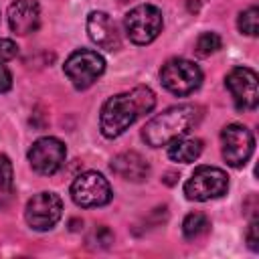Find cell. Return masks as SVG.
Here are the masks:
<instances>
[{"mask_svg": "<svg viewBox=\"0 0 259 259\" xmlns=\"http://www.w3.org/2000/svg\"><path fill=\"white\" fill-rule=\"evenodd\" d=\"M200 117H202V111L198 105H192V103L174 105V107L162 111L160 115L152 117L144 125L142 138L152 148L168 146L172 140L182 138L188 132H192L198 125Z\"/></svg>", "mask_w": 259, "mask_h": 259, "instance_id": "obj_2", "label": "cell"}, {"mask_svg": "<svg viewBox=\"0 0 259 259\" xmlns=\"http://www.w3.org/2000/svg\"><path fill=\"white\" fill-rule=\"evenodd\" d=\"M229 188V176L214 166H198L192 176L186 180L184 184V194L190 200H210V198H219L227 192Z\"/></svg>", "mask_w": 259, "mask_h": 259, "instance_id": "obj_6", "label": "cell"}, {"mask_svg": "<svg viewBox=\"0 0 259 259\" xmlns=\"http://www.w3.org/2000/svg\"><path fill=\"white\" fill-rule=\"evenodd\" d=\"M113 192L109 182L99 174V172H83L79 174L73 184H71V198L75 204L83 208H93V206H103L111 200Z\"/></svg>", "mask_w": 259, "mask_h": 259, "instance_id": "obj_7", "label": "cell"}, {"mask_svg": "<svg viewBox=\"0 0 259 259\" xmlns=\"http://www.w3.org/2000/svg\"><path fill=\"white\" fill-rule=\"evenodd\" d=\"M202 2H204V0H188V8L196 12V10L200 8V4H202Z\"/></svg>", "mask_w": 259, "mask_h": 259, "instance_id": "obj_24", "label": "cell"}, {"mask_svg": "<svg viewBox=\"0 0 259 259\" xmlns=\"http://www.w3.org/2000/svg\"><path fill=\"white\" fill-rule=\"evenodd\" d=\"M40 6L36 0H14L8 8V24L16 34H30L38 28Z\"/></svg>", "mask_w": 259, "mask_h": 259, "instance_id": "obj_13", "label": "cell"}, {"mask_svg": "<svg viewBox=\"0 0 259 259\" xmlns=\"http://www.w3.org/2000/svg\"><path fill=\"white\" fill-rule=\"evenodd\" d=\"M65 158H67L65 144L51 136L36 140L28 150V162L32 170L42 176H51L57 170H61V166L65 164Z\"/></svg>", "mask_w": 259, "mask_h": 259, "instance_id": "obj_10", "label": "cell"}, {"mask_svg": "<svg viewBox=\"0 0 259 259\" xmlns=\"http://www.w3.org/2000/svg\"><path fill=\"white\" fill-rule=\"evenodd\" d=\"M18 55V47L10 38H0V63H6Z\"/></svg>", "mask_w": 259, "mask_h": 259, "instance_id": "obj_21", "label": "cell"}, {"mask_svg": "<svg viewBox=\"0 0 259 259\" xmlns=\"http://www.w3.org/2000/svg\"><path fill=\"white\" fill-rule=\"evenodd\" d=\"M12 87V75L4 63H0V93L8 91Z\"/></svg>", "mask_w": 259, "mask_h": 259, "instance_id": "obj_23", "label": "cell"}, {"mask_svg": "<svg viewBox=\"0 0 259 259\" xmlns=\"http://www.w3.org/2000/svg\"><path fill=\"white\" fill-rule=\"evenodd\" d=\"M162 12L152 4H140L123 18L125 34L136 45H150L162 32Z\"/></svg>", "mask_w": 259, "mask_h": 259, "instance_id": "obj_4", "label": "cell"}, {"mask_svg": "<svg viewBox=\"0 0 259 259\" xmlns=\"http://www.w3.org/2000/svg\"><path fill=\"white\" fill-rule=\"evenodd\" d=\"M247 243H249V249L251 251H257L259 249V237H257V221L253 219L249 229H247Z\"/></svg>", "mask_w": 259, "mask_h": 259, "instance_id": "obj_22", "label": "cell"}, {"mask_svg": "<svg viewBox=\"0 0 259 259\" xmlns=\"http://www.w3.org/2000/svg\"><path fill=\"white\" fill-rule=\"evenodd\" d=\"M156 105V95L150 87H134L132 91L109 97L101 107L99 127L105 138L121 136L138 117L150 113Z\"/></svg>", "mask_w": 259, "mask_h": 259, "instance_id": "obj_1", "label": "cell"}, {"mask_svg": "<svg viewBox=\"0 0 259 259\" xmlns=\"http://www.w3.org/2000/svg\"><path fill=\"white\" fill-rule=\"evenodd\" d=\"M162 85L174 95H190L202 83V71L188 59H170L160 69Z\"/></svg>", "mask_w": 259, "mask_h": 259, "instance_id": "obj_3", "label": "cell"}, {"mask_svg": "<svg viewBox=\"0 0 259 259\" xmlns=\"http://www.w3.org/2000/svg\"><path fill=\"white\" fill-rule=\"evenodd\" d=\"M202 152V142L198 138H176L168 144V158L174 162H194Z\"/></svg>", "mask_w": 259, "mask_h": 259, "instance_id": "obj_15", "label": "cell"}, {"mask_svg": "<svg viewBox=\"0 0 259 259\" xmlns=\"http://www.w3.org/2000/svg\"><path fill=\"white\" fill-rule=\"evenodd\" d=\"M12 188V162L8 156L0 154V192Z\"/></svg>", "mask_w": 259, "mask_h": 259, "instance_id": "obj_19", "label": "cell"}, {"mask_svg": "<svg viewBox=\"0 0 259 259\" xmlns=\"http://www.w3.org/2000/svg\"><path fill=\"white\" fill-rule=\"evenodd\" d=\"M223 47V40L217 32H202L198 38H196V45H194V51L198 57H210L212 53H217L219 49Z\"/></svg>", "mask_w": 259, "mask_h": 259, "instance_id": "obj_17", "label": "cell"}, {"mask_svg": "<svg viewBox=\"0 0 259 259\" xmlns=\"http://www.w3.org/2000/svg\"><path fill=\"white\" fill-rule=\"evenodd\" d=\"M87 32H89V38L105 51L121 49V38H119L117 26L105 12H91L87 16Z\"/></svg>", "mask_w": 259, "mask_h": 259, "instance_id": "obj_12", "label": "cell"}, {"mask_svg": "<svg viewBox=\"0 0 259 259\" xmlns=\"http://www.w3.org/2000/svg\"><path fill=\"white\" fill-rule=\"evenodd\" d=\"M63 214V202L55 192H38L34 194L24 210L26 223L34 231H49L53 229Z\"/></svg>", "mask_w": 259, "mask_h": 259, "instance_id": "obj_9", "label": "cell"}, {"mask_svg": "<svg viewBox=\"0 0 259 259\" xmlns=\"http://www.w3.org/2000/svg\"><path fill=\"white\" fill-rule=\"evenodd\" d=\"M239 30L243 34H249V36H255L257 30H259V10L257 6H251L247 10H243L239 14V22H237Z\"/></svg>", "mask_w": 259, "mask_h": 259, "instance_id": "obj_18", "label": "cell"}, {"mask_svg": "<svg viewBox=\"0 0 259 259\" xmlns=\"http://www.w3.org/2000/svg\"><path fill=\"white\" fill-rule=\"evenodd\" d=\"M208 227H210V223H208L206 214L190 212V214H186V219L182 223V233L186 239H198L200 235H204L208 231Z\"/></svg>", "mask_w": 259, "mask_h": 259, "instance_id": "obj_16", "label": "cell"}, {"mask_svg": "<svg viewBox=\"0 0 259 259\" xmlns=\"http://www.w3.org/2000/svg\"><path fill=\"white\" fill-rule=\"evenodd\" d=\"M221 142H223V158L233 168L245 166L255 148L253 134L241 123H231V125L223 127Z\"/></svg>", "mask_w": 259, "mask_h": 259, "instance_id": "obj_8", "label": "cell"}, {"mask_svg": "<svg viewBox=\"0 0 259 259\" xmlns=\"http://www.w3.org/2000/svg\"><path fill=\"white\" fill-rule=\"evenodd\" d=\"M111 172L130 182H144L150 174V164L138 152H121L111 160Z\"/></svg>", "mask_w": 259, "mask_h": 259, "instance_id": "obj_14", "label": "cell"}, {"mask_svg": "<svg viewBox=\"0 0 259 259\" xmlns=\"http://www.w3.org/2000/svg\"><path fill=\"white\" fill-rule=\"evenodd\" d=\"M65 75L73 83L75 89H87L91 87L105 71V61L101 55L89 49H79L69 55L65 61Z\"/></svg>", "mask_w": 259, "mask_h": 259, "instance_id": "obj_5", "label": "cell"}, {"mask_svg": "<svg viewBox=\"0 0 259 259\" xmlns=\"http://www.w3.org/2000/svg\"><path fill=\"white\" fill-rule=\"evenodd\" d=\"M227 89L231 91L235 105L239 109H255L259 103L257 91V73L249 67H235L225 79Z\"/></svg>", "mask_w": 259, "mask_h": 259, "instance_id": "obj_11", "label": "cell"}, {"mask_svg": "<svg viewBox=\"0 0 259 259\" xmlns=\"http://www.w3.org/2000/svg\"><path fill=\"white\" fill-rule=\"evenodd\" d=\"M111 241H113V235H111V231L107 227H97L93 237L89 239V243H95L97 247H109Z\"/></svg>", "mask_w": 259, "mask_h": 259, "instance_id": "obj_20", "label": "cell"}]
</instances>
